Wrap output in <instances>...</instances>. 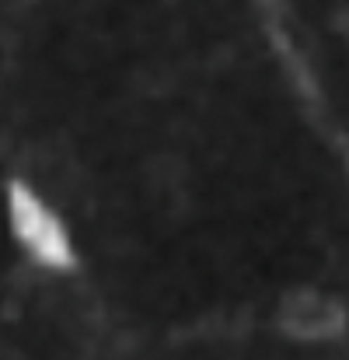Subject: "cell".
<instances>
[{
    "label": "cell",
    "instance_id": "obj_1",
    "mask_svg": "<svg viewBox=\"0 0 349 360\" xmlns=\"http://www.w3.org/2000/svg\"><path fill=\"white\" fill-rule=\"evenodd\" d=\"M7 214H11L14 238L21 241V248L35 262H42L49 269H70L77 262L63 221L18 179L7 186Z\"/></svg>",
    "mask_w": 349,
    "mask_h": 360
}]
</instances>
